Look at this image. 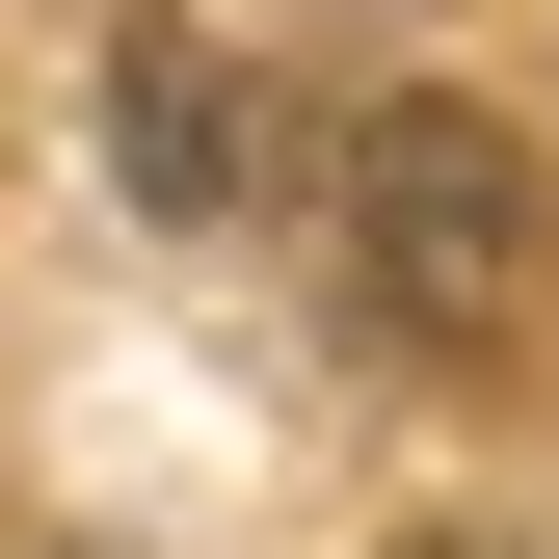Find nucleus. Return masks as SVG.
Returning a JSON list of instances; mask_svg holds the SVG:
<instances>
[{
    "instance_id": "1",
    "label": "nucleus",
    "mask_w": 559,
    "mask_h": 559,
    "mask_svg": "<svg viewBox=\"0 0 559 559\" xmlns=\"http://www.w3.org/2000/svg\"><path fill=\"white\" fill-rule=\"evenodd\" d=\"M320 187H346V294L427 346V373H507V346L559 320V214H533V160H507L453 81H373Z\"/></svg>"
},
{
    "instance_id": "2",
    "label": "nucleus",
    "mask_w": 559,
    "mask_h": 559,
    "mask_svg": "<svg viewBox=\"0 0 559 559\" xmlns=\"http://www.w3.org/2000/svg\"><path fill=\"white\" fill-rule=\"evenodd\" d=\"M107 187L133 214H266V81L214 27H107Z\"/></svg>"
}]
</instances>
